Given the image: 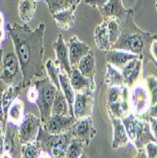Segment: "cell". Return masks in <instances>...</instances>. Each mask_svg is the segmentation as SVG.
<instances>
[{
  "label": "cell",
  "mask_w": 157,
  "mask_h": 158,
  "mask_svg": "<svg viewBox=\"0 0 157 158\" xmlns=\"http://www.w3.org/2000/svg\"><path fill=\"white\" fill-rule=\"evenodd\" d=\"M121 119L130 141L137 151V157H147L145 146L155 141L148 119L136 117L134 113L128 114Z\"/></svg>",
  "instance_id": "3"
},
{
  "label": "cell",
  "mask_w": 157,
  "mask_h": 158,
  "mask_svg": "<svg viewBox=\"0 0 157 158\" xmlns=\"http://www.w3.org/2000/svg\"><path fill=\"white\" fill-rule=\"evenodd\" d=\"M72 137L73 135L70 131L60 135H53L48 133L42 125L36 138L42 149L40 157H64Z\"/></svg>",
  "instance_id": "4"
},
{
  "label": "cell",
  "mask_w": 157,
  "mask_h": 158,
  "mask_svg": "<svg viewBox=\"0 0 157 158\" xmlns=\"http://www.w3.org/2000/svg\"><path fill=\"white\" fill-rule=\"evenodd\" d=\"M33 83L38 89V97L35 103L40 111L42 124H44L51 114L52 105L58 89L48 77L35 81Z\"/></svg>",
  "instance_id": "6"
},
{
  "label": "cell",
  "mask_w": 157,
  "mask_h": 158,
  "mask_svg": "<svg viewBox=\"0 0 157 158\" xmlns=\"http://www.w3.org/2000/svg\"><path fill=\"white\" fill-rule=\"evenodd\" d=\"M150 55L152 58V61L157 65V38L151 42V47H150Z\"/></svg>",
  "instance_id": "39"
},
{
  "label": "cell",
  "mask_w": 157,
  "mask_h": 158,
  "mask_svg": "<svg viewBox=\"0 0 157 158\" xmlns=\"http://www.w3.org/2000/svg\"><path fill=\"white\" fill-rule=\"evenodd\" d=\"M105 56L107 63L113 64L114 66H116L120 70L127 63H129L133 59L139 57V55L121 49H110L108 51H105Z\"/></svg>",
  "instance_id": "20"
},
{
  "label": "cell",
  "mask_w": 157,
  "mask_h": 158,
  "mask_svg": "<svg viewBox=\"0 0 157 158\" xmlns=\"http://www.w3.org/2000/svg\"><path fill=\"white\" fill-rule=\"evenodd\" d=\"M134 11L129 9L126 17L121 20V33L112 49H121L136 55H144L147 51L150 54L151 42L157 38V34L145 31L135 24Z\"/></svg>",
  "instance_id": "2"
},
{
  "label": "cell",
  "mask_w": 157,
  "mask_h": 158,
  "mask_svg": "<svg viewBox=\"0 0 157 158\" xmlns=\"http://www.w3.org/2000/svg\"><path fill=\"white\" fill-rule=\"evenodd\" d=\"M81 0H70V3H71V7H72V9H74L76 10L78 5L81 3Z\"/></svg>",
  "instance_id": "45"
},
{
  "label": "cell",
  "mask_w": 157,
  "mask_h": 158,
  "mask_svg": "<svg viewBox=\"0 0 157 158\" xmlns=\"http://www.w3.org/2000/svg\"><path fill=\"white\" fill-rule=\"evenodd\" d=\"M0 119L1 120H5V114H4V110H3V105H2V89L0 88Z\"/></svg>",
  "instance_id": "43"
},
{
  "label": "cell",
  "mask_w": 157,
  "mask_h": 158,
  "mask_svg": "<svg viewBox=\"0 0 157 158\" xmlns=\"http://www.w3.org/2000/svg\"><path fill=\"white\" fill-rule=\"evenodd\" d=\"M143 60L144 55H139V57L127 63L121 68V73L124 77L125 84L129 88H132L134 84L139 80L142 69H143Z\"/></svg>",
  "instance_id": "13"
},
{
  "label": "cell",
  "mask_w": 157,
  "mask_h": 158,
  "mask_svg": "<svg viewBox=\"0 0 157 158\" xmlns=\"http://www.w3.org/2000/svg\"><path fill=\"white\" fill-rule=\"evenodd\" d=\"M67 44L68 48V53H69V62L70 65L73 67H76L79 64V62L81 60L83 56L86 55L90 49V47L82 41L79 39L78 36H73L70 38Z\"/></svg>",
  "instance_id": "14"
},
{
  "label": "cell",
  "mask_w": 157,
  "mask_h": 158,
  "mask_svg": "<svg viewBox=\"0 0 157 158\" xmlns=\"http://www.w3.org/2000/svg\"><path fill=\"white\" fill-rule=\"evenodd\" d=\"M6 127H7L6 121L0 119V150H1L2 145H3V140H4V136L6 133Z\"/></svg>",
  "instance_id": "42"
},
{
  "label": "cell",
  "mask_w": 157,
  "mask_h": 158,
  "mask_svg": "<svg viewBox=\"0 0 157 158\" xmlns=\"http://www.w3.org/2000/svg\"><path fill=\"white\" fill-rule=\"evenodd\" d=\"M56 25L58 26L60 30L63 31H68L72 28L75 24V10L72 8H68L66 10H64L58 13L52 15Z\"/></svg>",
  "instance_id": "23"
},
{
  "label": "cell",
  "mask_w": 157,
  "mask_h": 158,
  "mask_svg": "<svg viewBox=\"0 0 157 158\" xmlns=\"http://www.w3.org/2000/svg\"><path fill=\"white\" fill-rule=\"evenodd\" d=\"M107 21V27H108V32H109V39L111 42L112 47L117 43L118 40L120 33H121V22L120 20L117 18H106Z\"/></svg>",
  "instance_id": "32"
},
{
  "label": "cell",
  "mask_w": 157,
  "mask_h": 158,
  "mask_svg": "<svg viewBox=\"0 0 157 158\" xmlns=\"http://www.w3.org/2000/svg\"><path fill=\"white\" fill-rule=\"evenodd\" d=\"M145 83L151 97V106L157 102V78L153 75L147 76Z\"/></svg>",
  "instance_id": "35"
},
{
  "label": "cell",
  "mask_w": 157,
  "mask_h": 158,
  "mask_svg": "<svg viewBox=\"0 0 157 158\" xmlns=\"http://www.w3.org/2000/svg\"><path fill=\"white\" fill-rule=\"evenodd\" d=\"M69 131L73 137L81 139L85 146H88L97 135V129L93 124L92 117L77 119Z\"/></svg>",
  "instance_id": "11"
},
{
  "label": "cell",
  "mask_w": 157,
  "mask_h": 158,
  "mask_svg": "<svg viewBox=\"0 0 157 158\" xmlns=\"http://www.w3.org/2000/svg\"><path fill=\"white\" fill-rule=\"evenodd\" d=\"M36 9V0H20L18 5V15L24 24H28L33 19Z\"/></svg>",
  "instance_id": "26"
},
{
  "label": "cell",
  "mask_w": 157,
  "mask_h": 158,
  "mask_svg": "<svg viewBox=\"0 0 157 158\" xmlns=\"http://www.w3.org/2000/svg\"><path fill=\"white\" fill-rule=\"evenodd\" d=\"M24 80L19 60L14 51H8L3 58L0 70V82L5 86L22 85Z\"/></svg>",
  "instance_id": "7"
},
{
  "label": "cell",
  "mask_w": 157,
  "mask_h": 158,
  "mask_svg": "<svg viewBox=\"0 0 157 158\" xmlns=\"http://www.w3.org/2000/svg\"><path fill=\"white\" fill-rule=\"evenodd\" d=\"M37 97H38V89L36 87V85L32 82L27 88V99L31 103H35Z\"/></svg>",
  "instance_id": "36"
},
{
  "label": "cell",
  "mask_w": 157,
  "mask_h": 158,
  "mask_svg": "<svg viewBox=\"0 0 157 158\" xmlns=\"http://www.w3.org/2000/svg\"><path fill=\"white\" fill-rule=\"evenodd\" d=\"M9 124V123H8ZM13 126L10 124L7 125L6 133L3 140V145L0 150V157H16L17 153V145H21L19 140H15V135L18 133L13 129Z\"/></svg>",
  "instance_id": "17"
},
{
  "label": "cell",
  "mask_w": 157,
  "mask_h": 158,
  "mask_svg": "<svg viewBox=\"0 0 157 158\" xmlns=\"http://www.w3.org/2000/svg\"><path fill=\"white\" fill-rule=\"evenodd\" d=\"M76 67L82 75L89 78L92 81H95L94 78L96 74V59L93 51L89 50L86 55L82 57Z\"/></svg>",
  "instance_id": "24"
},
{
  "label": "cell",
  "mask_w": 157,
  "mask_h": 158,
  "mask_svg": "<svg viewBox=\"0 0 157 158\" xmlns=\"http://www.w3.org/2000/svg\"><path fill=\"white\" fill-rule=\"evenodd\" d=\"M55 55H56V61L55 63L60 66L62 70H64L65 72L69 75L72 73V66L70 65L69 62V53L67 44L65 43L63 35H59L55 43L53 44Z\"/></svg>",
  "instance_id": "15"
},
{
  "label": "cell",
  "mask_w": 157,
  "mask_h": 158,
  "mask_svg": "<svg viewBox=\"0 0 157 158\" xmlns=\"http://www.w3.org/2000/svg\"><path fill=\"white\" fill-rule=\"evenodd\" d=\"M130 96L131 104L134 110V114L136 117H142L147 113L151 106V97L145 81H136Z\"/></svg>",
  "instance_id": "8"
},
{
  "label": "cell",
  "mask_w": 157,
  "mask_h": 158,
  "mask_svg": "<svg viewBox=\"0 0 157 158\" xmlns=\"http://www.w3.org/2000/svg\"><path fill=\"white\" fill-rule=\"evenodd\" d=\"M145 151L147 153V157L156 158L157 157V142L155 141L149 142L145 146Z\"/></svg>",
  "instance_id": "37"
},
{
  "label": "cell",
  "mask_w": 157,
  "mask_h": 158,
  "mask_svg": "<svg viewBox=\"0 0 157 158\" xmlns=\"http://www.w3.org/2000/svg\"><path fill=\"white\" fill-rule=\"evenodd\" d=\"M45 27V23L39 24L35 30H31L27 24L13 22L8 25L7 31L24 76L23 89L27 88L34 78H41L46 72L43 46Z\"/></svg>",
  "instance_id": "1"
},
{
  "label": "cell",
  "mask_w": 157,
  "mask_h": 158,
  "mask_svg": "<svg viewBox=\"0 0 157 158\" xmlns=\"http://www.w3.org/2000/svg\"><path fill=\"white\" fill-rule=\"evenodd\" d=\"M109 0H84V2L86 5L92 7V8H96L101 10Z\"/></svg>",
  "instance_id": "38"
},
{
  "label": "cell",
  "mask_w": 157,
  "mask_h": 158,
  "mask_svg": "<svg viewBox=\"0 0 157 158\" xmlns=\"http://www.w3.org/2000/svg\"><path fill=\"white\" fill-rule=\"evenodd\" d=\"M36 1L38 2V1H43V0H36Z\"/></svg>",
  "instance_id": "48"
},
{
  "label": "cell",
  "mask_w": 157,
  "mask_h": 158,
  "mask_svg": "<svg viewBox=\"0 0 157 158\" xmlns=\"http://www.w3.org/2000/svg\"><path fill=\"white\" fill-rule=\"evenodd\" d=\"M94 39H95L96 45L99 50L105 52V51L112 49V45L109 39L107 21L105 19H103V21L99 25H97V27L95 28Z\"/></svg>",
  "instance_id": "22"
},
{
  "label": "cell",
  "mask_w": 157,
  "mask_h": 158,
  "mask_svg": "<svg viewBox=\"0 0 157 158\" xmlns=\"http://www.w3.org/2000/svg\"><path fill=\"white\" fill-rule=\"evenodd\" d=\"M69 78L71 85H72L75 93L81 92L86 89H92L94 91H96L97 89L95 81H92L89 78L82 75L77 67L72 68V73H71Z\"/></svg>",
  "instance_id": "21"
},
{
  "label": "cell",
  "mask_w": 157,
  "mask_h": 158,
  "mask_svg": "<svg viewBox=\"0 0 157 158\" xmlns=\"http://www.w3.org/2000/svg\"><path fill=\"white\" fill-rule=\"evenodd\" d=\"M25 104L18 97L13 100L7 111L6 122L15 127H19L25 118Z\"/></svg>",
  "instance_id": "19"
},
{
  "label": "cell",
  "mask_w": 157,
  "mask_h": 158,
  "mask_svg": "<svg viewBox=\"0 0 157 158\" xmlns=\"http://www.w3.org/2000/svg\"><path fill=\"white\" fill-rule=\"evenodd\" d=\"M113 126V141L112 148L118 150L126 147L129 144L130 139L126 132V129L121 118H110Z\"/></svg>",
  "instance_id": "16"
},
{
  "label": "cell",
  "mask_w": 157,
  "mask_h": 158,
  "mask_svg": "<svg viewBox=\"0 0 157 158\" xmlns=\"http://www.w3.org/2000/svg\"><path fill=\"white\" fill-rule=\"evenodd\" d=\"M84 143L77 138V137H72L69 145L67 147L65 156L66 158H79V157H83L84 156Z\"/></svg>",
  "instance_id": "30"
},
{
  "label": "cell",
  "mask_w": 157,
  "mask_h": 158,
  "mask_svg": "<svg viewBox=\"0 0 157 158\" xmlns=\"http://www.w3.org/2000/svg\"><path fill=\"white\" fill-rule=\"evenodd\" d=\"M105 83L111 86H124L125 81L121 71L114 66L113 64L107 63L106 64V74H105Z\"/></svg>",
  "instance_id": "28"
},
{
  "label": "cell",
  "mask_w": 157,
  "mask_h": 158,
  "mask_svg": "<svg viewBox=\"0 0 157 158\" xmlns=\"http://www.w3.org/2000/svg\"><path fill=\"white\" fill-rule=\"evenodd\" d=\"M60 86H61V90L64 94L68 104H69V110H70V114L71 116H74L73 114V103H74V98H75V91L71 85L70 82V78L69 75L65 72L64 70H60Z\"/></svg>",
  "instance_id": "25"
},
{
  "label": "cell",
  "mask_w": 157,
  "mask_h": 158,
  "mask_svg": "<svg viewBox=\"0 0 157 158\" xmlns=\"http://www.w3.org/2000/svg\"><path fill=\"white\" fill-rule=\"evenodd\" d=\"M43 1L48 4V10L52 15L68 8H72L70 0H43Z\"/></svg>",
  "instance_id": "34"
},
{
  "label": "cell",
  "mask_w": 157,
  "mask_h": 158,
  "mask_svg": "<svg viewBox=\"0 0 157 158\" xmlns=\"http://www.w3.org/2000/svg\"><path fill=\"white\" fill-rule=\"evenodd\" d=\"M95 104V91L92 89H86L81 92L75 93V98L73 103V114L79 118L86 117H92Z\"/></svg>",
  "instance_id": "9"
},
{
  "label": "cell",
  "mask_w": 157,
  "mask_h": 158,
  "mask_svg": "<svg viewBox=\"0 0 157 158\" xmlns=\"http://www.w3.org/2000/svg\"><path fill=\"white\" fill-rule=\"evenodd\" d=\"M42 126L41 118L27 113L18 127V140L20 144H26L36 140L39 130Z\"/></svg>",
  "instance_id": "10"
},
{
  "label": "cell",
  "mask_w": 157,
  "mask_h": 158,
  "mask_svg": "<svg viewBox=\"0 0 157 158\" xmlns=\"http://www.w3.org/2000/svg\"><path fill=\"white\" fill-rule=\"evenodd\" d=\"M107 111L109 118H122L130 114L131 98L129 87L111 86L107 91Z\"/></svg>",
  "instance_id": "5"
},
{
  "label": "cell",
  "mask_w": 157,
  "mask_h": 158,
  "mask_svg": "<svg viewBox=\"0 0 157 158\" xmlns=\"http://www.w3.org/2000/svg\"><path fill=\"white\" fill-rule=\"evenodd\" d=\"M23 90L24 89L22 85H8L2 90V105L5 114V118L10 105L13 102L14 99L18 98Z\"/></svg>",
  "instance_id": "27"
},
{
  "label": "cell",
  "mask_w": 157,
  "mask_h": 158,
  "mask_svg": "<svg viewBox=\"0 0 157 158\" xmlns=\"http://www.w3.org/2000/svg\"><path fill=\"white\" fill-rule=\"evenodd\" d=\"M51 114H64V116H69L70 114L68 102L62 90H57L52 109H51Z\"/></svg>",
  "instance_id": "29"
},
{
  "label": "cell",
  "mask_w": 157,
  "mask_h": 158,
  "mask_svg": "<svg viewBox=\"0 0 157 158\" xmlns=\"http://www.w3.org/2000/svg\"><path fill=\"white\" fill-rule=\"evenodd\" d=\"M146 119H148V121L150 122L151 125V130L152 132V135L154 136L155 142H157V118H147Z\"/></svg>",
  "instance_id": "41"
},
{
  "label": "cell",
  "mask_w": 157,
  "mask_h": 158,
  "mask_svg": "<svg viewBox=\"0 0 157 158\" xmlns=\"http://www.w3.org/2000/svg\"><path fill=\"white\" fill-rule=\"evenodd\" d=\"M155 8H156V10H157V0H156V2H155Z\"/></svg>",
  "instance_id": "47"
},
{
  "label": "cell",
  "mask_w": 157,
  "mask_h": 158,
  "mask_svg": "<svg viewBox=\"0 0 157 158\" xmlns=\"http://www.w3.org/2000/svg\"><path fill=\"white\" fill-rule=\"evenodd\" d=\"M157 118V102L151 106H150L149 110L147 111V113L144 114V116H142L140 118Z\"/></svg>",
  "instance_id": "40"
},
{
  "label": "cell",
  "mask_w": 157,
  "mask_h": 158,
  "mask_svg": "<svg viewBox=\"0 0 157 158\" xmlns=\"http://www.w3.org/2000/svg\"><path fill=\"white\" fill-rule=\"evenodd\" d=\"M6 40V31L5 27L0 28V45L3 44V42Z\"/></svg>",
  "instance_id": "44"
},
{
  "label": "cell",
  "mask_w": 157,
  "mask_h": 158,
  "mask_svg": "<svg viewBox=\"0 0 157 158\" xmlns=\"http://www.w3.org/2000/svg\"><path fill=\"white\" fill-rule=\"evenodd\" d=\"M99 11L103 19L114 17L121 21L126 17L129 9L124 7L122 0H109Z\"/></svg>",
  "instance_id": "18"
},
{
  "label": "cell",
  "mask_w": 157,
  "mask_h": 158,
  "mask_svg": "<svg viewBox=\"0 0 157 158\" xmlns=\"http://www.w3.org/2000/svg\"><path fill=\"white\" fill-rule=\"evenodd\" d=\"M21 155L24 158H39L42 152L39 143L34 140L30 143L21 145Z\"/></svg>",
  "instance_id": "33"
},
{
  "label": "cell",
  "mask_w": 157,
  "mask_h": 158,
  "mask_svg": "<svg viewBox=\"0 0 157 158\" xmlns=\"http://www.w3.org/2000/svg\"><path fill=\"white\" fill-rule=\"evenodd\" d=\"M0 70H1V66H0Z\"/></svg>",
  "instance_id": "49"
},
{
  "label": "cell",
  "mask_w": 157,
  "mask_h": 158,
  "mask_svg": "<svg viewBox=\"0 0 157 158\" xmlns=\"http://www.w3.org/2000/svg\"><path fill=\"white\" fill-rule=\"evenodd\" d=\"M46 68V72L48 74V77L50 79V81L53 82V84L56 86V88L58 90H61V86H60V66L55 63L54 60L48 59L45 64Z\"/></svg>",
  "instance_id": "31"
},
{
  "label": "cell",
  "mask_w": 157,
  "mask_h": 158,
  "mask_svg": "<svg viewBox=\"0 0 157 158\" xmlns=\"http://www.w3.org/2000/svg\"><path fill=\"white\" fill-rule=\"evenodd\" d=\"M4 51H3V48L0 47V66L2 65V63H3V58H4Z\"/></svg>",
  "instance_id": "46"
},
{
  "label": "cell",
  "mask_w": 157,
  "mask_h": 158,
  "mask_svg": "<svg viewBox=\"0 0 157 158\" xmlns=\"http://www.w3.org/2000/svg\"><path fill=\"white\" fill-rule=\"evenodd\" d=\"M77 118L74 116H64V114H51L48 119L42 124L46 130L53 135H60L68 132L73 126Z\"/></svg>",
  "instance_id": "12"
}]
</instances>
